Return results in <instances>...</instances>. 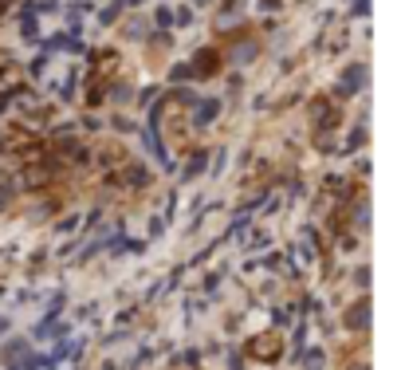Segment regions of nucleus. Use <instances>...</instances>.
Instances as JSON below:
<instances>
[]
</instances>
